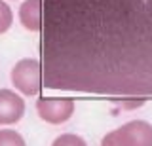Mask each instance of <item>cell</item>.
Listing matches in <instances>:
<instances>
[{"instance_id":"cell-4","label":"cell","mask_w":152,"mask_h":146,"mask_svg":"<svg viewBox=\"0 0 152 146\" xmlns=\"http://www.w3.org/2000/svg\"><path fill=\"white\" fill-rule=\"evenodd\" d=\"M25 114V101L12 89H0V125H13Z\"/></svg>"},{"instance_id":"cell-7","label":"cell","mask_w":152,"mask_h":146,"mask_svg":"<svg viewBox=\"0 0 152 146\" xmlns=\"http://www.w3.org/2000/svg\"><path fill=\"white\" fill-rule=\"evenodd\" d=\"M51 146H88V144H86V140H84L80 135L63 133V135H59V137L53 140V144H51Z\"/></svg>"},{"instance_id":"cell-2","label":"cell","mask_w":152,"mask_h":146,"mask_svg":"<svg viewBox=\"0 0 152 146\" xmlns=\"http://www.w3.org/2000/svg\"><path fill=\"white\" fill-rule=\"evenodd\" d=\"M12 84L27 97L38 95L42 87V65L36 59H21L12 68Z\"/></svg>"},{"instance_id":"cell-5","label":"cell","mask_w":152,"mask_h":146,"mask_svg":"<svg viewBox=\"0 0 152 146\" xmlns=\"http://www.w3.org/2000/svg\"><path fill=\"white\" fill-rule=\"evenodd\" d=\"M19 21L27 31H42V0H25L19 8Z\"/></svg>"},{"instance_id":"cell-6","label":"cell","mask_w":152,"mask_h":146,"mask_svg":"<svg viewBox=\"0 0 152 146\" xmlns=\"http://www.w3.org/2000/svg\"><path fill=\"white\" fill-rule=\"evenodd\" d=\"M0 146H27L25 139L15 129H0Z\"/></svg>"},{"instance_id":"cell-8","label":"cell","mask_w":152,"mask_h":146,"mask_svg":"<svg viewBox=\"0 0 152 146\" xmlns=\"http://www.w3.org/2000/svg\"><path fill=\"white\" fill-rule=\"evenodd\" d=\"M13 23V13L10 10V6L6 2H2L0 0V34H4L6 31H10V27H12Z\"/></svg>"},{"instance_id":"cell-3","label":"cell","mask_w":152,"mask_h":146,"mask_svg":"<svg viewBox=\"0 0 152 146\" xmlns=\"http://www.w3.org/2000/svg\"><path fill=\"white\" fill-rule=\"evenodd\" d=\"M36 112L46 123L59 125L72 118L74 101L72 99H38Z\"/></svg>"},{"instance_id":"cell-1","label":"cell","mask_w":152,"mask_h":146,"mask_svg":"<svg viewBox=\"0 0 152 146\" xmlns=\"http://www.w3.org/2000/svg\"><path fill=\"white\" fill-rule=\"evenodd\" d=\"M101 146H152V125L133 120L103 137Z\"/></svg>"}]
</instances>
